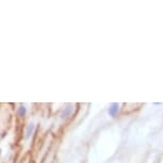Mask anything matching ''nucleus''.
Masks as SVG:
<instances>
[{"label":"nucleus","instance_id":"obj_1","mask_svg":"<svg viewBox=\"0 0 163 163\" xmlns=\"http://www.w3.org/2000/svg\"><path fill=\"white\" fill-rule=\"evenodd\" d=\"M118 113V104H112L110 109H109V114L111 115L112 117H115L116 114Z\"/></svg>","mask_w":163,"mask_h":163},{"label":"nucleus","instance_id":"obj_2","mask_svg":"<svg viewBox=\"0 0 163 163\" xmlns=\"http://www.w3.org/2000/svg\"><path fill=\"white\" fill-rule=\"evenodd\" d=\"M18 113H19L20 116H23V115L26 114V109H25V107H20L19 110H18Z\"/></svg>","mask_w":163,"mask_h":163},{"label":"nucleus","instance_id":"obj_3","mask_svg":"<svg viewBox=\"0 0 163 163\" xmlns=\"http://www.w3.org/2000/svg\"><path fill=\"white\" fill-rule=\"evenodd\" d=\"M33 128H34V127H33V125H30V126H29V129H28V132H27V137H29V135H30V133H31V131L33 130Z\"/></svg>","mask_w":163,"mask_h":163}]
</instances>
